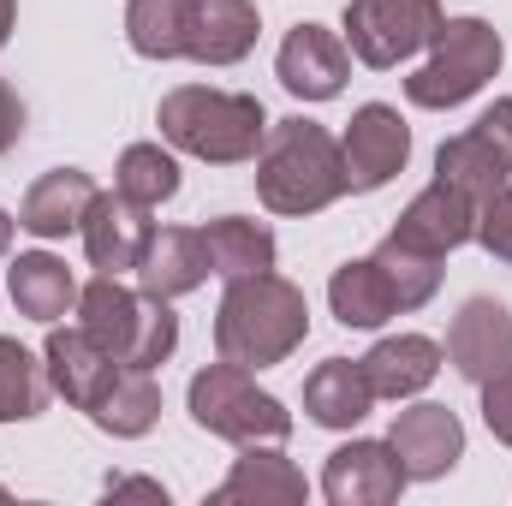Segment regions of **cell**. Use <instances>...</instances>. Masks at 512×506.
Returning <instances> with one entry per match:
<instances>
[{
	"label": "cell",
	"mask_w": 512,
	"mask_h": 506,
	"mask_svg": "<svg viewBox=\"0 0 512 506\" xmlns=\"http://www.w3.org/2000/svg\"><path fill=\"white\" fill-rule=\"evenodd\" d=\"M256 197L286 221H304V215H322L328 203H340L346 161H340V143L328 137V126H316L304 114L268 120L262 149H256Z\"/></svg>",
	"instance_id": "obj_2"
},
{
	"label": "cell",
	"mask_w": 512,
	"mask_h": 506,
	"mask_svg": "<svg viewBox=\"0 0 512 506\" xmlns=\"http://www.w3.org/2000/svg\"><path fill=\"white\" fill-rule=\"evenodd\" d=\"M304 411L316 429H358L376 411V387L358 358H328L304 376Z\"/></svg>",
	"instance_id": "obj_20"
},
{
	"label": "cell",
	"mask_w": 512,
	"mask_h": 506,
	"mask_svg": "<svg viewBox=\"0 0 512 506\" xmlns=\"http://www.w3.org/2000/svg\"><path fill=\"white\" fill-rule=\"evenodd\" d=\"M274 78L286 84V96L298 102H334L352 78V48L346 36L322 30V24H298L286 30L280 42V60H274Z\"/></svg>",
	"instance_id": "obj_10"
},
{
	"label": "cell",
	"mask_w": 512,
	"mask_h": 506,
	"mask_svg": "<svg viewBox=\"0 0 512 506\" xmlns=\"http://www.w3.org/2000/svg\"><path fill=\"white\" fill-rule=\"evenodd\" d=\"M78 292H84L78 274L54 251H24V256H12V268H6V298L18 304V316H30L42 328H54L60 316H72Z\"/></svg>",
	"instance_id": "obj_18"
},
{
	"label": "cell",
	"mask_w": 512,
	"mask_h": 506,
	"mask_svg": "<svg viewBox=\"0 0 512 506\" xmlns=\"http://www.w3.org/2000/svg\"><path fill=\"white\" fill-rule=\"evenodd\" d=\"M131 274H137V286H143L149 298H167V304L185 298V292H197V286L209 280L203 233H197V227H155Z\"/></svg>",
	"instance_id": "obj_17"
},
{
	"label": "cell",
	"mask_w": 512,
	"mask_h": 506,
	"mask_svg": "<svg viewBox=\"0 0 512 506\" xmlns=\"http://www.w3.org/2000/svg\"><path fill=\"white\" fill-rule=\"evenodd\" d=\"M78 328L126 370H161L179 346V316L167 298L131 292L120 286V274H96L78 292Z\"/></svg>",
	"instance_id": "obj_4"
},
{
	"label": "cell",
	"mask_w": 512,
	"mask_h": 506,
	"mask_svg": "<svg viewBox=\"0 0 512 506\" xmlns=\"http://www.w3.org/2000/svg\"><path fill=\"white\" fill-rule=\"evenodd\" d=\"M447 358L465 381H483L489 376H507L512 370V310L495 304V298H465L453 328H447Z\"/></svg>",
	"instance_id": "obj_12"
},
{
	"label": "cell",
	"mask_w": 512,
	"mask_h": 506,
	"mask_svg": "<svg viewBox=\"0 0 512 506\" xmlns=\"http://www.w3.org/2000/svg\"><path fill=\"white\" fill-rule=\"evenodd\" d=\"M114 191L131 197V203H143V209H161L167 197H179V161H173V149L131 143L126 155H120V167H114Z\"/></svg>",
	"instance_id": "obj_28"
},
{
	"label": "cell",
	"mask_w": 512,
	"mask_h": 506,
	"mask_svg": "<svg viewBox=\"0 0 512 506\" xmlns=\"http://www.w3.org/2000/svg\"><path fill=\"white\" fill-rule=\"evenodd\" d=\"M12 227H18V221H12V215L0 209V256H6V245H12Z\"/></svg>",
	"instance_id": "obj_37"
},
{
	"label": "cell",
	"mask_w": 512,
	"mask_h": 506,
	"mask_svg": "<svg viewBox=\"0 0 512 506\" xmlns=\"http://www.w3.org/2000/svg\"><path fill=\"white\" fill-rule=\"evenodd\" d=\"M441 358L447 352L429 334H387L358 364H364V376L376 387V399H411V393H423L429 381L441 376Z\"/></svg>",
	"instance_id": "obj_22"
},
{
	"label": "cell",
	"mask_w": 512,
	"mask_h": 506,
	"mask_svg": "<svg viewBox=\"0 0 512 506\" xmlns=\"http://www.w3.org/2000/svg\"><path fill=\"white\" fill-rule=\"evenodd\" d=\"M376 262H382L387 286H393V298H399V316H405V310H423V304L441 292V256L411 251V245H399L393 233L376 245Z\"/></svg>",
	"instance_id": "obj_30"
},
{
	"label": "cell",
	"mask_w": 512,
	"mask_h": 506,
	"mask_svg": "<svg viewBox=\"0 0 512 506\" xmlns=\"http://www.w3.org/2000/svg\"><path fill=\"white\" fill-rule=\"evenodd\" d=\"M441 30V0H346V48L370 66L393 72Z\"/></svg>",
	"instance_id": "obj_7"
},
{
	"label": "cell",
	"mask_w": 512,
	"mask_h": 506,
	"mask_svg": "<svg viewBox=\"0 0 512 506\" xmlns=\"http://www.w3.org/2000/svg\"><path fill=\"white\" fill-rule=\"evenodd\" d=\"M78 233H84V256H90L96 274H126V268H137V256H143L155 227H149L143 203H131L120 191H96V203H90Z\"/></svg>",
	"instance_id": "obj_15"
},
{
	"label": "cell",
	"mask_w": 512,
	"mask_h": 506,
	"mask_svg": "<svg viewBox=\"0 0 512 506\" xmlns=\"http://www.w3.org/2000/svg\"><path fill=\"white\" fill-rule=\"evenodd\" d=\"M48 405V370L0 334V423H30Z\"/></svg>",
	"instance_id": "obj_29"
},
{
	"label": "cell",
	"mask_w": 512,
	"mask_h": 506,
	"mask_svg": "<svg viewBox=\"0 0 512 506\" xmlns=\"http://www.w3.org/2000/svg\"><path fill=\"white\" fill-rule=\"evenodd\" d=\"M477 245L495 256V262L512 268V185H501V191L477 209Z\"/></svg>",
	"instance_id": "obj_31"
},
{
	"label": "cell",
	"mask_w": 512,
	"mask_h": 506,
	"mask_svg": "<svg viewBox=\"0 0 512 506\" xmlns=\"http://www.w3.org/2000/svg\"><path fill=\"white\" fill-rule=\"evenodd\" d=\"M304 495H310V483H304V471L280 453V441H251V447L233 459L227 483L215 489V501H256V506H298Z\"/></svg>",
	"instance_id": "obj_21"
},
{
	"label": "cell",
	"mask_w": 512,
	"mask_h": 506,
	"mask_svg": "<svg viewBox=\"0 0 512 506\" xmlns=\"http://www.w3.org/2000/svg\"><path fill=\"white\" fill-rule=\"evenodd\" d=\"M155 417H161V387H155V370H120L114 387L96 399V411H90V423L102 429V435H120V441H137V435H149L155 429Z\"/></svg>",
	"instance_id": "obj_26"
},
{
	"label": "cell",
	"mask_w": 512,
	"mask_h": 506,
	"mask_svg": "<svg viewBox=\"0 0 512 506\" xmlns=\"http://www.w3.org/2000/svg\"><path fill=\"white\" fill-rule=\"evenodd\" d=\"M108 501H155V506H167V489L149 483V477H114V483H108Z\"/></svg>",
	"instance_id": "obj_35"
},
{
	"label": "cell",
	"mask_w": 512,
	"mask_h": 506,
	"mask_svg": "<svg viewBox=\"0 0 512 506\" xmlns=\"http://www.w3.org/2000/svg\"><path fill=\"white\" fill-rule=\"evenodd\" d=\"M405 471L393 459L387 441H346L328 453V471H322V495L328 506H393L405 495Z\"/></svg>",
	"instance_id": "obj_11"
},
{
	"label": "cell",
	"mask_w": 512,
	"mask_h": 506,
	"mask_svg": "<svg viewBox=\"0 0 512 506\" xmlns=\"http://www.w3.org/2000/svg\"><path fill=\"white\" fill-rule=\"evenodd\" d=\"M185 30H191V0H131L126 6V42L143 60H185Z\"/></svg>",
	"instance_id": "obj_27"
},
{
	"label": "cell",
	"mask_w": 512,
	"mask_h": 506,
	"mask_svg": "<svg viewBox=\"0 0 512 506\" xmlns=\"http://www.w3.org/2000/svg\"><path fill=\"white\" fill-rule=\"evenodd\" d=\"M90 203H96V179H90L84 167H54V173H42V179L24 191L18 227L36 233V239H66V233L84 227Z\"/></svg>",
	"instance_id": "obj_19"
},
{
	"label": "cell",
	"mask_w": 512,
	"mask_h": 506,
	"mask_svg": "<svg viewBox=\"0 0 512 506\" xmlns=\"http://www.w3.org/2000/svg\"><path fill=\"white\" fill-rule=\"evenodd\" d=\"M483 423H489V435L501 447H512V370L483 381Z\"/></svg>",
	"instance_id": "obj_32"
},
{
	"label": "cell",
	"mask_w": 512,
	"mask_h": 506,
	"mask_svg": "<svg viewBox=\"0 0 512 506\" xmlns=\"http://www.w3.org/2000/svg\"><path fill=\"white\" fill-rule=\"evenodd\" d=\"M262 36L256 0H191V30H185V60L197 66H239Z\"/></svg>",
	"instance_id": "obj_16"
},
{
	"label": "cell",
	"mask_w": 512,
	"mask_h": 506,
	"mask_svg": "<svg viewBox=\"0 0 512 506\" xmlns=\"http://www.w3.org/2000/svg\"><path fill=\"white\" fill-rule=\"evenodd\" d=\"M310 334V304L286 274H245L227 280L221 310H215V352L239 370H274L286 364Z\"/></svg>",
	"instance_id": "obj_1"
},
{
	"label": "cell",
	"mask_w": 512,
	"mask_h": 506,
	"mask_svg": "<svg viewBox=\"0 0 512 506\" xmlns=\"http://www.w3.org/2000/svg\"><path fill=\"white\" fill-rule=\"evenodd\" d=\"M42 370H48V387L66 399V405H78L84 417L96 411V399L114 387V376L126 370V364H114L84 328H48V346H42Z\"/></svg>",
	"instance_id": "obj_13"
},
{
	"label": "cell",
	"mask_w": 512,
	"mask_h": 506,
	"mask_svg": "<svg viewBox=\"0 0 512 506\" xmlns=\"http://www.w3.org/2000/svg\"><path fill=\"white\" fill-rule=\"evenodd\" d=\"M191 423L197 429H209V435H221V441H233V447H251V441H286L292 435V411L274 399V393H262L251 381V370H239V364H209V370H197L191 376Z\"/></svg>",
	"instance_id": "obj_6"
},
{
	"label": "cell",
	"mask_w": 512,
	"mask_h": 506,
	"mask_svg": "<svg viewBox=\"0 0 512 506\" xmlns=\"http://www.w3.org/2000/svg\"><path fill=\"white\" fill-rule=\"evenodd\" d=\"M471 131H477V137H483V143H489V149L512 167V96H501V102H495V108H489Z\"/></svg>",
	"instance_id": "obj_33"
},
{
	"label": "cell",
	"mask_w": 512,
	"mask_h": 506,
	"mask_svg": "<svg viewBox=\"0 0 512 506\" xmlns=\"http://www.w3.org/2000/svg\"><path fill=\"white\" fill-rule=\"evenodd\" d=\"M507 60V42L489 18H441L435 42H429V60L405 78V96L411 108H459L471 102Z\"/></svg>",
	"instance_id": "obj_5"
},
{
	"label": "cell",
	"mask_w": 512,
	"mask_h": 506,
	"mask_svg": "<svg viewBox=\"0 0 512 506\" xmlns=\"http://www.w3.org/2000/svg\"><path fill=\"white\" fill-rule=\"evenodd\" d=\"M18 137H24V102H18V90L0 78V155H6Z\"/></svg>",
	"instance_id": "obj_34"
},
{
	"label": "cell",
	"mask_w": 512,
	"mask_h": 506,
	"mask_svg": "<svg viewBox=\"0 0 512 506\" xmlns=\"http://www.w3.org/2000/svg\"><path fill=\"white\" fill-rule=\"evenodd\" d=\"M340 161H346V191H382L387 179H399L411 161V126L399 120V108L364 102L340 137Z\"/></svg>",
	"instance_id": "obj_8"
},
{
	"label": "cell",
	"mask_w": 512,
	"mask_h": 506,
	"mask_svg": "<svg viewBox=\"0 0 512 506\" xmlns=\"http://www.w3.org/2000/svg\"><path fill=\"white\" fill-rule=\"evenodd\" d=\"M387 447H393V459H399V471L411 483H435V477H447L465 459V423H459L453 405H429L423 399V405H405L393 417Z\"/></svg>",
	"instance_id": "obj_9"
},
{
	"label": "cell",
	"mask_w": 512,
	"mask_h": 506,
	"mask_svg": "<svg viewBox=\"0 0 512 506\" xmlns=\"http://www.w3.org/2000/svg\"><path fill=\"white\" fill-rule=\"evenodd\" d=\"M12 24H18V0H0V48H6V36H12Z\"/></svg>",
	"instance_id": "obj_36"
},
{
	"label": "cell",
	"mask_w": 512,
	"mask_h": 506,
	"mask_svg": "<svg viewBox=\"0 0 512 506\" xmlns=\"http://www.w3.org/2000/svg\"><path fill=\"white\" fill-rule=\"evenodd\" d=\"M435 179L453 185V191H465V197L483 209L501 185H512V167L477 137V131H459V137H447V143L435 149Z\"/></svg>",
	"instance_id": "obj_25"
},
{
	"label": "cell",
	"mask_w": 512,
	"mask_h": 506,
	"mask_svg": "<svg viewBox=\"0 0 512 506\" xmlns=\"http://www.w3.org/2000/svg\"><path fill=\"white\" fill-rule=\"evenodd\" d=\"M0 501H6V489H0Z\"/></svg>",
	"instance_id": "obj_38"
},
{
	"label": "cell",
	"mask_w": 512,
	"mask_h": 506,
	"mask_svg": "<svg viewBox=\"0 0 512 506\" xmlns=\"http://www.w3.org/2000/svg\"><path fill=\"white\" fill-rule=\"evenodd\" d=\"M393 239L399 245H411V251H429V256H447L459 251V245H471L477 239V203L465 197V191H453V185H423L411 203H405V215H399V227H393Z\"/></svg>",
	"instance_id": "obj_14"
},
{
	"label": "cell",
	"mask_w": 512,
	"mask_h": 506,
	"mask_svg": "<svg viewBox=\"0 0 512 506\" xmlns=\"http://www.w3.org/2000/svg\"><path fill=\"white\" fill-rule=\"evenodd\" d=\"M203 233V251H209V274L221 280H245V274H268L274 268V233L262 221H245V215H221Z\"/></svg>",
	"instance_id": "obj_24"
},
{
	"label": "cell",
	"mask_w": 512,
	"mask_h": 506,
	"mask_svg": "<svg viewBox=\"0 0 512 506\" xmlns=\"http://www.w3.org/2000/svg\"><path fill=\"white\" fill-rule=\"evenodd\" d=\"M155 126H161V137L173 149H185V155H197L209 167H239V161H256L268 114H262L256 96H239V90L179 84V90L161 96Z\"/></svg>",
	"instance_id": "obj_3"
},
{
	"label": "cell",
	"mask_w": 512,
	"mask_h": 506,
	"mask_svg": "<svg viewBox=\"0 0 512 506\" xmlns=\"http://www.w3.org/2000/svg\"><path fill=\"white\" fill-rule=\"evenodd\" d=\"M328 304H334L340 328H382L387 316H399V298H393V286H387V274H382L376 256H358V262L334 268Z\"/></svg>",
	"instance_id": "obj_23"
}]
</instances>
